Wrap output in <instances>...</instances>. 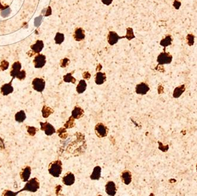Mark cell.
Returning <instances> with one entry per match:
<instances>
[{
  "label": "cell",
  "instance_id": "22",
  "mask_svg": "<svg viewBox=\"0 0 197 196\" xmlns=\"http://www.w3.org/2000/svg\"><path fill=\"white\" fill-rule=\"evenodd\" d=\"M26 119V114L25 111L23 110H21L17 112L15 115V120L17 122L19 123H22L25 121Z\"/></svg>",
  "mask_w": 197,
  "mask_h": 196
},
{
  "label": "cell",
  "instance_id": "27",
  "mask_svg": "<svg viewBox=\"0 0 197 196\" xmlns=\"http://www.w3.org/2000/svg\"><path fill=\"white\" fill-rule=\"evenodd\" d=\"M64 81L66 83H72L74 84L76 81V79L72 76V73H67L63 77Z\"/></svg>",
  "mask_w": 197,
  "mask_h": 196
},
{
  "label": "cell",
  "instance_id": "3",
  "mask_svg": "<svg viewBox=\"0 0 197 196\" xmlns=\"http://www.w3.org/2000/svg\"><path fill=\"white\" fill-rule=\"evenodd\" d=\"M32 86L35 91L42 92L45 87V82L43 78H36L32 81Z\"/></svg>",
  "mask_w": 197,
  "mask_h": 196
},
{
  "label": "cell",
  "instance_id": "13",
  "mask_svg": "<svg viewBox=\"0 0 197 196\" xmlns=\"http://www.w3.org/2000/svg\"><path fill=\"white\" fill-rule=\"evenodd\" d=\"M85 38V32L82 28H77L74 33V38L77 41H81Z\"/></svg>",
  "mask_w": 197,
  "mask_h": 196
},
{
  "label": "cell",
  "instance_id": "10",
  "mask_svg": "<svg viewBox=\"0 0 197 196\" xmlns=\"http://www.w3.org/2000/svg\"><path fill=\"white\" fill-rule=\"evenodd\" d=\"M149 89L150 88L149 86L145 83H141L138 84L135 88L136 94L140 95H145L149 91Z\"/></svg>",
  "mask_w": 197,
  "mask_h": 196
},
{
  "label": "cell",
  "instance_id": "32",
  "mask_svg": "<svg viewBox=\"0 0 197 196\" xmlns=\"http://www.w3.org/2000/svg\"><path fill=\"white\" fill-rule=\"evenodd\" d=\"M9 66V63L6 61H2L0 64V68L1 69V70L4 71L7 70Z\"/></svg>",
  "mask_w": 197,
  "mask_h": 196
},
{
  "label": "cell",
  "instance_id": "23",
  "mask_svg": "<svg viewBox=\"0 0 197 196\" xmlns=\"http://www.w3.org/2000/svg\"><path fill=\"white\" fill-rule=\"evenodd\" d=\"M185 87L184 85H182L179 87H176L174 89V93H173V96L174 98H178L179 97L181 94L185 91Z\"/></svg>",
  "mask_w": 197,
  "mask_h": 196
},
{
  "label": "cell",
  "instance_id": "19",
  "mask_svg": "<svg viewBox=\"0 0 197 196\" xmlns=\"http://www.w3.org/2000/svg\"><path fill=\"white\" fill-rule=\"evenodd\" d=\"M102 169L100 166H96L93 169V172L90 175V179L92 180H99L101 177Z\"/></svg>",
  "mask_w": 197,
  "mask_h": 196
},
{
  "label": "cell",
  "instance_id": "36",
  "mask_svg": "<svg viewBox=\"0 0 197 196\" xmlns=\"http://www.w3.org/2000/svg\"><path fill=\"white\" fill-rule=\"evenodd\" d=\"M187 40H188V44L190 45H192L194 44V36L191 34H190L187 37Z\"/></svg>",
  "mask_w": 197,
  "mask_h": 196
},
{
  "label": "cell",
  "instance_id": "16",
  "mask_svg": "<svg viewBox=\"0 0 197 196\" xmlns=\"http://www.w3.org/2000/svg\"><path fill=\"white\" fill-rule=\"evenodd\" d=\"M122 181L126 185H129L132 182L131 173L128 170H125L120 175Z\"/></svg>",
  "mask_w": 197,
  "mask_h": 196
},
{
  "label": "cell",
  "instance_id": "11",
  "mask_svg": "<svg viewBox=\"0 0 197 196\" xmlns=\"http://www.w3.org/2000/svg\"><path fill=\"white\" fill-rule=\"evenodd\" d=\"M105 191L109 196H114L117 192L115 183L112 181H108L105 186Z\"/></svg>",
  "mask_w": 197,
  "mask_h": 196
},
{
  "label": "cell",
  "instance_id": "29",
  "mask_svg": "<svg viewBox=\"0 0 197 196\" xmlns=\"http://www.w3.org/2000/svg\"><path fill=\"white\" fill-rule=\"evenodd\" d=\"M27 132L28 133L31 135V136H34L37 131H38V129H36L34 127H31V126H28L27 127Z\"/></svg>",
  "mask_w": 197,
  "mask_h": 196
},
{
  "label": "cell",
  "instance_id": "30",
  "mask_svg": "<svg viewBox=\"0 0 197 196\" xmlns=\"http://www.w3.org/2000/svg\"><path fill=\"white\" fill-rule=\"evenodd\" d=\"M74 118L72 116H71L69 118L68 121H67V122L65 124V127H66L67 129L72 128L74 126Z\"/></svg>",
  "mask_w": 197,
  "mask_h": 196
},
{
  "label": "cell",
  "instance_id": "20",
  "mask_svg": "<svg viewBox=\"0 0 197 196\" xmlns=\"http://www.w3.org/2000/svg\"><path fill=\"white\" fill-rule=\"evenodd\" d=\"M33 51L36 53H40L44 48V43L42 40H38L36 43L31 46Z\"/></svg>",
  "mask_w": 197,
  "mask_h": 196
},
{
  "label": "cell",
  "instance_id": "38",
  "mask_svg": "<svg viewBox=\"0 0 197 196\" xmlns=\"http://www.w3.org/2000/svg\"><path fill=\"white\" fill-rule=\"evenodd\" d=\"M83 78H84L85 79L88 80V79L90 78V74L88 72V71L85 72L83 73Z\"/></svg>",
  "mask_w": 197,
  "mask_h": 196
},
{
  "label": "cell",
  "instance_id": "12",
  "mask_svg": "<svg viewBox=\"0 0 197 196\" xmlns=\"http://www.w3.org/2000/svg\"><path fill=\"white\" fill-rule=\"evenodd\" d=\"M62 181L66 186H71L75 182V176L72 173L68 172L64 175Z\"/></svg>",
  "mask_w": 197,
  "mask_h": 196
},
{
  "label": "cell",
  "instance_id": "8",
  "mask_svg": "<svg viewBox=\"0 0 197 196\" xmlns=\"http://www.w3.org/2000/svg\"><path fill=\"white\" fill-rule=\"evenodd\" d=\"M33 63L36 68H42L46 63V57L43 54H39L35 57Z\"/></svg>",
  "mask_w": 197,
  "mask_h": 196
},
{
  "label": "cell",
  "instance_id": "9",
  "mask_svg": "<svg viewBox=\"0 0 197 196\" xmlns=\"http://www.w3.org/2000/svg\"><path fill=\"white\" fill-rule=\"evenodd\" d=\"M13 78L11 80V81L7 84H5L2 86L1 87V93L4 96H7L10 94H11L14 91V88L12 86V81H13Z\"/></svg>",
  "mask_w": 197,
  "mask_h": 196
},
{
  "label": "cell",
  "instance_id": "2",
  "mask_svg": "<svg viewBox=\"0 0 197 196\" xmlns=\"http://www.w3.org/2000/svg\"><path fill=\"white\" fill-rule=\"evenodd\" d=\"M62 163L60 160L51 162L48 166V172L54 177H59L62 173Z\"/></svg>",
  "mask_w": 197,
  "mask_h": 196
},
{
  "label": "cell",
  "instance_id": "39",
  "mask_svg": "<svg viewBox=\"0 0 197 196\" xmlns=\"http://www.w3.org/2000/svg\"><path fill=\"white\" fill-rule=\"evenodd\" d=\"M51 14V10L50 7H48V8L47 9L46 13H45V16H50Z\"/></svg>",
  "mask_w": 197,
  "mask_h": 196
},
{
  "label": "cell",
  "instance_id": "33",
  "mask_svg": "<svg viewBox=\"0 0 197 196\" xmlns=\"http://www.w3.org/2000/svg\"><path fill=\"white\" fill-rule=\"evenodd\" d=\"M42 19H43V17L42 16H40L39 17L36 18L35 21H34V24H35L36 27H37L40 25L42 21Z\"/></svg>",
  "mask_w": 197,
  "mask_h": 196
},
{
  "label": "cell",
  "instance_id": "24",
  "mask_svg": "<svg viewBox=\"0 0 197 196\" xmlns=\"http://www.w3.org/2000/svg\"><path fill=\"white\" fill-rule=\"evenodd\" d=\"M54 112V110L49 107L44 106L42 109V114L44 118H47L50 115Z\"/></svg>",
  "mask_w": 197,
  "mask_h": 196
},
{
  "label": "cell",
  "instance_id": "5",
  "mask_svg": "<svg viewBox=\"0 0 197 196\" xmlns=\"http://www.w3.org/2000/svg\"><path fill=\"white\" fill-rule=\"evenodd\" d=\"M172 60V55L167 53H161L157 58V61L161 65L170 64Z\"/></svg>",
  "mask_w": 197,
  "mask_h": 196
},
{
  "label": "cell",
  "instance_id": "25",
  "mask_svg": "<svg viewBox=\"0 0 197 196\" xmlns=\"http://www.w3.org/2000/svg\"><path fill=\"white\" fill-rule=\"evenodd\" d=\"M54 41L56 44H61L65 41V35L63 33H57L54 38Z\"/></svg>",
  "mask_w": 197,
  "mask_h": 196
},
{
  "label": "cell",
  "instance_id": "17",
  "mask_svg": "<svg viewBox=\"0 0 197 196\" xmlns=\"http://www.w3.org/2000/svg\"><path fill=\"white\" fill-rule=\"evenodd\" d=\"M106 81V74L102 72H97L95 76V83L97 85H102Z\"/></svg>",
  "mask_w": 197,
  "mask_h": 196
},
{
  "label": "cell",
  "instance_id": "41",
  "mask_svg": "<svg viewBox=\"0 0 197 196\" xmlns=\"http://www.w3.org/2000/svg\"></svg>",
  "mask_w": 197,
  "mask_h": 196
},
{
  "label": "cell",
  "instance_id": "6",
  "mask_svg": "<svg viewBox=\"0 0 197 196\" xmlns=\"http://www.w3.org/2000/svg\"><path fill=\"white\" fill-rule=\"evenodd\" d=\"M123 38H126L125 36L120 37L115 31H109L108 33V37H107L108 42L110 45H113L117 43V42L120 40L123 39Z\"/></svg>",
  "mask_w": 197,
  "mask_h": 196
},
{
  "label": "cell",
  "instance_id": "14",
  "mask_svg": "<svg viewBox=\"0 0 197 196\" xmlns=\"http://www.w3.org/2000/svg\"><path fill=\"white\" fill-rule=\"evenodd\" d=\"M31 173V169L30 166L25 167L20 173V177L22 181L27 182L29 180Z\"/></svg>",
  "mask_w": 197,
  "mask_h": 196
},
{
  "label": "cell",
  "instance_id": "40",
  "mask_svg": "<svg viewBox=\"0 0 197 196\" xmlns=\"http://www.w3.org/2000/svg\"><path fill=\"white\" fill-rule=\"evenodd\" d=\"M2 7H2V5H1V4L0 3V9H1Z\"/></svg>",
  "mask_w": 197,
  "mask_h": 196
},
{
  "label": "cell",
  "instance_id": "35",
  "mask_svg": "<svg viewBox=\"0 0 197 196\" xmlns=\"http://www.w3.org/2000/svg\"><path fill=\"white\" fill-rule=\"evenodd\" d=\"M69 63H70V60L68 58H65L61 61L60 65L62 67H66V66L68 65Z\"/></svg>",
  "mask_w": 197,
  "mask_h": 196
},
{
  "label": "cell",
  "instance_id": "4",
  "mask_svg": "<svg viewBox=\"0 0 197 196\" xmlns=\"http://www.w3.org/2000/svg\"><path fill=\"white\" fill-rule=\"evenodd\" d=\"M94 131L97 136L99 138L106 137L108 134V129L102 123H98L96 125Z\"/></svg>",
  "mask_w": 197,
  "mask_h": 196
},
{
  "label": "cell",
  "instance_id": "34",
  "mask_svg": "<svg viewBox=\"0 0 197 196\" xmlns=\"http://www.w3.org/2000/svg\"><path fill=\"white\" fill-rule=\"evenodd\" d=\"M10 13H11V9L10 8H8L2 10L1 12V15L3 17H5L8 16Z\"/></svg>",
  "mask_w": 197,
  "mask_h": 196
},
{
  "label": "cell",
  "instance_id": "18",
  "mask_svg": "<svg viewBox=\"0 0 197 196\" xmlns=\"http://www.w3.org/2000/svg\"><path fill=\"white\" fill-rule=\"evenodd\" d=\"M84 110L80 107H75L71 112V116L74 119H79L84 115Z\"/></svg>",
  "mask_w": 197,
  "mask_h": 196
},
{
  "label": "cell",
  "instance_id": "21",
  "mask_svg": "<svg viewBox=\"0 0 197 196\" xmlns=\"http://www.w3.org/2000/svg\"><path fill=\"white\" fill-rule=\"evenodd\" d=\"M87 88V84L85 80H82L79 81L77 86L76 87V91L78 94L83 93Z\"/></svg>",
  "mask_w": 197,
  "mask_h": 196
},
{
  "label": "cell",
  "instance_id": "31",
  "mask_svg": "<svg viewBox=\"0 0 197 196\" xmlns=\"http://www.w3.org/2000/svg\"><path fill=\"white\" fill-rule=\"evenodd\" d=\"M25 77H26V72L24 70H22L19 72V74L17 75L16 78L22 81L25 79Z\"/></svg>",
  "mask_w": 197,
  "mask_h": 196
},
{
  "label": "cell",
  "instance_id": "28",
  "mask_svg": "<svg viewBox=\"0 0 197 196\" xmlns=\"http://www.w3.org/2000/svg\"><path fill=\"white\" fill-rule=\"evenodd\" d=\"M125 37L128 40H131L132 39L135 38V36L134 35V33H133V30L132 28H126V35Z\"/></svg>",
  "mask_w": 197,
  "mask_h": 196
},
{
  "label": "cell",
  "instance_id": "15",
  "mask_svg": "<svg viewBox=\"0 0 197 196\" xmlns=\"http://www.w3.org/2000/svg\"><path fill=\"white\" fill-rule=\"evenodd\" d=\"M22 68V64L19 62L14 63L11 67V70L10 71V75L13 77V78H16L17 75L21 71Z\"/></svg>",
  "mask_w": 197,
  "mask_h": 196
},
{
  "label": "cell",
  "instance_id": "26",
  "mask_svg": "<svg viewBox=\"0 0 197 196\" xmlns=\"http://www.w3.org/2000/svg\"><path fill=\"white\" fill-rule=\"evenodd\" d=\"M172 40V39L171 37L170 36H167L161 41L160 44L162 46H163L164 47H167V46L171 44Z\"/></svg>",
  "mask_w": 197,
  "mask_h": 196
},
{
  "label": "cell",
  "instance_id": "7",
  "mask_svg": "<svg viewBox=\"0 0 197 196\" xmlns=\"http://www.w3.org/2000/svg\"><path fill=\"white\" fill-rule=\"evenodd\" d=\"M41 126V130L44 131L45 134L47 135H51L56 132L55 128L50 123L45 122V123H40Z\"/></svg>",
  "mask_w": 197,
  "mask_h": 196
},
{
  "label": "cell",
  "instance_id": "1",
  "mask_svg": "<svg viewBox=\"0 0 197 196\" xmlns=\"http://www.w3.org/2000/svg\"><path fill=\"white\" fill-rule=\"evenodd\" d=\"M39 188H40V182L37 178L34 177L27 181V183L25 184L24 187L20 191L16 192V194L17 195L18 193L22 192V191H27L30 192L35 193L39 189Z\"/></svg>",
  "mask_w": 197,
  "mask_h": 196
},
{
  "label": "cell",
  "instance_id": "37",
  "mask_svg": "<svg viewBox=\"0 0 197 196\" xmlns=\"http://www.w3.org/2000/svg\"><path fill=\"white\" fill-rule=\"evenodd\" d=\"M101 1L102 3L106 5H109L113 2V0H101Z\"/></svg>",
  "mask_w": 197,
  "mask_h": 196
}]
</instances>
